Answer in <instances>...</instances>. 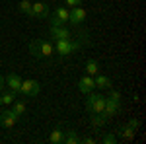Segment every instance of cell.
Here are the masks:
<instances>
[{"mask_svg":"<svg viewBox=\"0 0 146 144\" xmlns=\"http://www.w3.org/2000/svg\"><path fill=\"white\" fill-rule=\"evenodd\" d=\"M135 133H136V131H133V129H129L127 125L119 129V136H121V138H125V140H133V138H135Z\"/></svg>","mask_w":146,"mask_h":144,"instance_id":"19","label":"cell"},{"mask_svg":"<svg viewBox=\"0 0 146 144\" xmlns=\"http://www.w3.org/2000/svg\"><path fill=\"white\" fill-rule=\"evenodd\" d=\"M121 109V94L117 92V90H113L111 94H109V98H105V107H103V115L107 117V119H111L115 117L117 113Z\"/></svg>","mask_w":146,"mask_h":144,"instance_id":"2","label":"cell"},{"mask_svg":"<svg viewBox=\"0 0 146 144\" xmlns=\"http://www.w3.org/2000/svg\"><path fill=\"white\" fill-rule=\"evenodd\" d=\"M84 70H86V74H88V76H96V74L100 72V64H98V60L90 58V60L86 62V68H84Z\"/></svg>","mask_w":146,"mask_h":144,"instance_id":"14","label":"cell"},{"mask_svg":"<svg viewBox=\"0 0 146 144\" xmlns=\"http://www.w3.org/2000/svg\"><path fill=\"white\" fill-rule=\"evenodd\" d=\"M29 53L35 58H49L55 55V45L47 39H35L29 43Z\"/></svg>","mask_w":146,"mask_h":144,"instance_id":"1","label":"cell"},{"mask_svg":"<svg viewBox=\"0 0 146 144\" xmlns=\"http://www.w3.org/2000/svg\"><path fill=\"white\" fill-rule=\"evenodd\" d=\"M53 45H55V53H58L60 56H66L74 53L76 49H80V43L74 39H56Z\"/></svg>","mask_w":146,"mask_h":144,"instance_id":"3","label":"cell"},{"mask_svg":"<svg viewBox=\"0 0 146 144\" xmlns=\"http://www.w3.org/2000/svg\"><path fill=\"white\" fill-rule=\"evenodd\" d=\"M86 18H88V14H86V10L82 6H74L72 10H68V22L74 23V25H80Z\"/></svg>","mask_w":146,"mask_h":144,"instance_id":"8","label":"cell"},{"mask_svg":"<svg viewBox=\"0 0 146 144\" xmlns=\"http://www.w3.org/2000/svg\"><path fill=\"white\" fill-rule=\"evenodd\" d=\"M86 109L90 113H103V107H105V98L101 94H86Z\"/></svg>","mask_w":146,"mask_h":144,"instance_id":"4","label":"cell"},{"mask_svg":"<svg viewBox=\"0 0 146 144\" xmlns=\"http://www.w3.org/2000/svg\"><path fill=\"white\" fill-rule=\"evenodd\" d=\"M49 33L53 39H72V33L68 31L64 25H51V29H49Z\"/></svg>","mask_w":146,"mask_h":144,"instance_id":"9","label":"cell"},{"mask_svg":"<svg viewBox=\"0 0 146 144\" xmlns=\"http://www.w3.org/2000/svg\"><path fill=\"white\" fill-rule=\"evenodd\" d=\"M78 142H84V144H94V142H96V140H94L92 136H86V138H80Z\"/></svg>","mask_w":146,"mask_h":144,"instance_id":"25","label":"cell"},{"mask_svg":"<svg viewBox=\"0 0 146 144\" xmlns=\"http://www.w3.org/2000/svg\"><path fill=\"white\" fill-rule=\"evenodd\" d=\"M39 92H41V84H39L37 80H22L20 94H23V96H29V98H35Z\"/></svg>","mask_w":146,"mask_h":144,"instance_id":"5","label":"cell"},{"mask_svg":"<svg viewBox=\"0 0 146 144\" xmlns=\"http://www.w3.org/2000/svg\"><path fill=\"white\" fill-rule=\"evenodd\" d=\"M101 142L103 144H115L117 142V136H115V134H105V136L101 138Z\"/></svg>","mask_w":146,"mask_h":144,"instance_id":"22","label":"cell"},{"mask_svg":"<svg viewBox=\"0 0 146 144\" xmlns=\"http://www.w3.org/2000/svg\"><path fill=\"white\" fill-rule=\"evenodd\" d=\"M94 84H96V88H100V90H111V80L107 76H103V74H96Z\"/></svg>","mask_w":146,"mask_h":144,"instance_id":"12","label":"cell"},{"mask_svg":"<svg viewBox=\"0 0 146 144\" xmlns=\"http://www.w3.org/2000/svg\"><path fill=\"white\" fill-rule=\"evenodd\" d=\"M18 10L25 14V16H31V2L29 0H22L20 4H18Z\"/></svg>","mask_w":146,"mask_h":144,"instance_id":"21","label":"cell"},{"mask_svg":"<svg viewBox=\"0 0 146 144\" xmlns=\"http://www.w3.org/2000/svg\"><path fill=\"white\" fill-rule=\"evenodd\" d=\"M80 138L78 134H76V131L74 129H70V131H64V136H62V142L64 144H76Z\"/></svg>","mask_w":146,"mask_h":144,"instance_id":"16","label":"cell"},{"mask_svg":"<svg viewBox=\"0 0 146 144\" xmlns=\"http://www.w3.org/2000/svg\"><path fill=\"white\" fill-rule=\"evenodd\" d=\"M12 111L16 113V115H25V103L23 101H18V100H14V103H12Z\"/></svg>","mask_w":146,"mask_h":144,"instance_id":"20","label":"cell"},{"mask_svg":"<svg viewBox=\"0 0 146 144\" xmlns=\"http://www.w3.org/2000/svg\"><path fill=\"white\" fill-rule=\"evenodd\" d=\"M53 16H55L56 20H60L62 23H68V8H64V6H60V8H56Z\"/></svg>","mask_w":146,"mask_h":144,"instance_id":"18","label":"cell"},{"mask_svg":"<svg viewBox=\"0 0 146 144\" xmlns=\"http://www.w3.org/2000/svg\"><path fill=\"white\" fill-rule=\"evenodd\" d=\"M82 4V0H66V6H70V8H74V6H80Z\"/></svg>","mask_w":146,"mask_h":144,"instance_id":"24","label":"cell"},{"mask_svg":"<svg viewBox=\"0 0 146 144\" xmlns=\"http://www.w3.org/2000/svg\"><path fill=\"white\" fill-rule=\"evenodd\" d=\"M127 127H129V129H133V131H138V127H140V121H138V119H131V121L127 123Z\"/></svg>","mask_w":146,"mask_h":144,"instance_id":"23","label":"cell"},{"mask_svg":"<svg viewBox=\"0 0 146 144\" xmlns=\"http://www.w3.org/2000/svg\"><path fill=\"white\" fill-rule=\"evenodd\" d=\"M94 88H96V84H94V76H82L78 80V90L82 92V94H90V92H94Z\"/></svg>","mask_w":146,"mask_h":144,"instance_id":"10","label":"cell"},{"mask_svg":"<svg viewBox=\"0 0 146 144\" xmlns=\"http://www.w3.org/2000/svg\"><path fill=\"white\" fill-rule=\"evenodd\" d=\"M4 84L8 86V90H12V92H16V94H20V86H22V78L18 76V74H8V76L4 78Z\"/></svg>","mask_w":146,"mask_h":144,"instance_id":"11","label":"cell"},{"mask_svg":"<svg viewBox=\"0 0 146 144\" xmlns=\"http://www.w3.org/2000/svg\"><path fill=\"white\" fill-rule=\"evenodd\" d=\"M49 16V6L41 0H35L31 4V16L29 18H35V20H45Z\"/></svg>","mask_w":146,"mask_h":144,"instance_id":"6","label":"cell"},{"mask_svg":"<svg viewBox=\"0 0 146 144\" xmlns=\"http://www.w3.org/2000/svg\"><path fill=\"white\" fill-rule=\"evenodd\" d=\"M4 86H6V84H4V76L0 74V94H2V90H4Z\"/></svg>","mask_w":146,"mask_h":144,"instance_id":"26","label":"cell"},{"mask_svg":"<svg viewBox=\"0 0 146 144\" xmlns=\"http://www.w3.org/2000/svg\"><path fill=\"white\" fill-rule=\"evenodd\" d=\"M107 121H109V119H107L103 113H92V125H94V127H103Z\"/></svg>","mask_w":146,"mask_h":144,"instance_id":"17","label":"cell"},{"mask_svg":"<svg viewBox=\"0 0 146 144\" xmlns=\"http://www.w3.org/2000/svg\"><path fill=\"white\" fill-rule=\"evenodd\" d=\"M62 136H64V131H62L60 127H56L55 131L51 133V136H49V142L51 144H60L62 142Z\"/></svg>","mask_w":146,"mask_h":144,"instance_id":"15","label":"cell"},{"mask_svg":"<svg viewBox=\"0 0 146 144\" xmlns=\"http://www.w3.org/2000/svg\"><path fill=\"white\" fill-rule=\"evenodd\" d=\"M18 121H20V115H16L12 109H4L0 113V125H2L4 129H12Z\"/></svg>","mask_w":146,"mask_h":144,"instance_id":"7","label":"cell"},{"mask_svg":"<svg viewBox=\"0 0 146 144\" xmlns=\"http://www.w3.org/2000/svg\"><path fill=\"white\" fill-rule=\"evenodd\" d=\"M14 100H16V92H12V90L0 94V105H12Z\"/></svg>","mask_w":146,"mask_h":144,"instance_id":"13","label":"cell"}]
</instances>
